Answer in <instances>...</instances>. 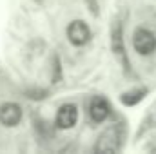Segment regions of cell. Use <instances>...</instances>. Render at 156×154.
Returning <instances> with one entry per match:
<instances>
[{
    "mask_svg": "<svg viewBox=\"0 0 156 154\" xmlns=\"http://www.w3.org/2000/svg\"><path fill=\"white\" fill-rule=\"evenodd\" d=\"M133 47L140 56H149L156 49V35L147 27H138L133 33Z\"/></svg>",
    "mask_w": 156,
    "mask_h": 154,
    "instance_id": "cell-1",
    "label": "cell"
},
{
    "mask_svg": "<svg viewBox=\"0 0 156 154\" xmlns=\"http://www.w3.org/2000/svg\"><path fill=\"white\" fill-rule=\"evenodd\" d=\"M66 37L69 40V44L71 45H75V47H83V45H87L89 42H91V37H93V33H91V29H89V26L83 22V20H71L69 24H67V27H66Z\"/></svg>",
    "mask_w": 156,
    "mask_h": 154,
    "instance_id": "cell-2",
    "label": "cell"
},
{
    "mask_svg": "<svg viewBox=\"0 0 156 154\" xmlns=\"http://www.w3.org/2000/svg\"><path fill=\"white\" fill-rule=\"evenodd\" d=\"M120 131H118V127H109V129H105L100 136H98V140H96V145H94V151L96 152H118L120 149H122V145H120Z\"/></svg>",
    "mask_w": 156,
    "mask_h": 154,
    "instance_id": "cell-3",
    "label": "cell"
},
{
    "mask_svg": "<svg viewBox=\"0 0 156 154\" xmlns=\"http://www.w3.org/2000/svg\"><path fill=\"white\" fill-rule=\"evenodd\" d=\"M78 121V107L75 103H64L58 107L55 123L58 129H73Z\"/></svg>",
    "mask_w": 156,
    "mask_h": 154,
    "instance_id": "cell-4",
    "label": "cell"
},
{
    "mask_svg": "<svg viewBox=\"0 0 156 154\" xmlns=\"http://www.w3.org/2000/svg\"><path fill=\"white\" fill-rule=\"evenodd\" d=\"M22 121V107L15 102H5L0 105V123L4 127H16Z\"/></svg>",
    "mask_w": 156,
    "mask_h": 154,
    "instance_id": "cell-5",
    "label": "cell"
},
{
    "mask_svg": "<svg viewBox=\"0 0 156 154\" xmlns=\"http://www.w3.org/2000/svg\"><path fill=\"white\" fill-rule=\"evenodd\" d=\"M111 114V103L102 98V96H94L91 100V105H89V116L94 123H102L107 120V116Z\"/></svg>",
    "mask_w": 156,
    "mask_h": 154,
    "instance_id": "cell-6",
    "label": "cell"
},
{
    "mask_svg": "<svg viewBox=\"0 0 156 154\" xmlns=\"http://www.w3.org/2000/svg\"><path fill=\"white\" fill-rule=\"evenodd\" d=\"M111 49L118 58H123L125 47H123V27L120 22H115L111 27Z\"/></svg>",
    "mask_w": 156,
    "mask_h": 154,
    "instance_id": "cell-7",
    "label": "cell"
},
{
    "mask_svg": "<svg viewBox=\"0 0 156 154\" xmlns=\"http://www.w3.org/2000/svg\"><path fill=\"white\" fill-rule=\"evenodd\" d=\"M145 96H147V89L145 87H133V89H129V91L120 94V102L123 105H127V107H133V105L140 103Z\"/></svg>",
    "mask_w": 156,
    "mask_h": 154,
    "instance_id": "cell-8",
    "label": "cell"
},
{
    "mask_svg": "<svg viewBox=\"0 0 156 154\" xmlns=\"http://www.w3.org/2000/svg\"><path fill=\"white\" fill-rule=\"evenodd\" d=\"M51 80H53V83H58L60 82V78H62V67H60V58L56 56V54H53V58H51Z\"/></svg>",
    "mask_w": 156,
    "mask_h": 154,
    "instance_id": "cell-9",
    "label": "cell"
},
{
    "mask_svg": "<svg viewBox=\"0 0 156 154\" xmlns=\"http://www.w3.org/2000/svg\"><path fill=\"white\" fill-rule=\"evenodd\" d=\"M85 4H87V7H89L91 15H94V16H98V15H100V7H98V2H96V0H85Z\"/></svg>",
    "mask_w": 156,
    "mask_h": 154,
    "instance_id": "cell-10",
    "label": "cell"
},
{
    "mask_svg": "<svg viewBox=\"0 0 156 154\" xmlns=\"http://www.w3.org/2000/svg\"><path fill=\"white\" fill-rule=\"evenodd\" d=\"M145 151H151V152H156V140L153 142V143H149V145L145 147Z\"/></svg>",
    "mask_w": 156,
    "mask_h": 154,
    "instance_id": "cell-11",
    "label": "cell"
}]
</instances>
